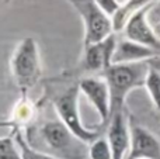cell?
Masks as SVG:
<instances>
[{"label":"cell","instance_id":"obj_1","mask_svg":"<svg viewBox=\"0 0 160 159\" xmlns=\"http://www.w3.org/2000/svg\"><path fill=\"white\" fill-rule=\"evenodd\" d=\"M149 69V62L111 65L105 69V80L110 87L112 110L119 111L128 93L135 87L145 86Z\"/></svg>","mask_w":160,"mask_h":159},{"label":"cell","instance_id":"obj_2","mask_svg":"<svg viewBox=\"0 0 160 159\" xmlns=\"http://www.w3.org/2000/svg\"><path fill=\"white\" fill-rule=\"evenodd\" d=\"M69 2L82 16L84 23V48L93 44H98L112 34V20L97 4L96 0H69Z\"/></svg>","mask_w":160,"mask_h":159},{"label":"cell","instance_id":"obj_3","mask_svg":"<svg viewBox=\"0 0 160 159\" xmlns=\"http://www.w3.org/2000/svg\"><path fill=\"white\" fill-rule=\"evenodd\" d=\"M11 72L21 89H28L37 82L39 75V55L37 42L32 38H25L14 51Z\"/></svg>","mask_w":160,"mask_h":159},{"label":"cell","instance_id":"obj_4","mask_svg":"<svg viewBox=\"0 0 160 159\" xmlns=\"http://www.w3.org/2000/svg\"><path fill=\"white\" fill-rule=\"evenodd\" d=\"M79 89L75 86L69 89L65 95H62L58 100L55 101V107L58 110V114L61 117V121L79 138L83 142H94L98 140V132L87 130L80 121L79 115V107H78V97H79Z\"/></svg>","mask_w":160,"mask_h":159},{"label":"cell","instance_id":"obj_5","mask_svg":"<svg viewBox=\"0 0 160 159\" xmlns=\"http://www.w3.org/2000/svg\"><path fill=\"white\" fill-rule=\"evenodd\" d=\"M42 137L52 149L61 154H68L69 158L79 152V149H83V144H84L62 121L47 123L42 127Z\"/></svg>","mask_w":160,"mask_h":159},{"label":"cell","instance_id":"obj_6","mask_svg":"<svg viewBox=\"0 0 160 159\" xmlns=\"http://www.w3.org/2000/svg\"><path fill=\"white\" fill-rule=\"evenodd\" d=\"M149 7L150 6L141 8L129 17V20L127 21L125 33L128 39L160 52V39L155 34V30L149 25V20H148Z\"/></svg>","mask_w":160,"mask_h":159},{"label":"cell","instance_id":"obj_7","mask_svg":"<svg viewBox=\"0 0 160 159\" xmlns=\"http://www.w3.org/2000/svg\"><path fill=\"white\" fill-rule=\"evenodd\" d=\"M79 87L97 110L101 121L105 123L112 111L111 93L107 80H100L97 78H86L80 82Z\"/></svg>","mask_w":160,"mask_h":159},{"label":"cell","instance_id":"obj_8","mask_svg":"<svg viewBox=\"0 0 160 159\" xmlns=\"http://www.w3.org/2000/svg\"><path fill=\"white\" fill-rule=\"evenodd\" d=\"M127 159H160V141L141 126L131 127V149Z\"/></svg>","mask_w":160,"mask_h":159},{"label":"cell","instance_id":"obj_9","mask_svg":"<svg viewBox=\"0 0 160 159\" xmlns=\"http://www.w3.org/2000/svg\"><path fill=\"white\" fill-rule=\"evenodd\" d=\"M107 140L110 142L112 159H127V152L131 149V130L121 111H115L108 127Z\"/></svg>","mask_w":160,"mask_h":159},{"label":"cell","instance_id":"obj_10","mask_svg":"<svg viewBox=\"0 0 160 159\" xmlns=\"http://www.w3.org/2000/svg\"><path fill=\"white\" fill-rule=\"evenodd\" d=\"M115 35L111 34L110 37L98 44H93L90 47H86L84 52V66L88 70H100L108 69L112 64V56L117 49Z\"/></svg>","mask_w":160,"mask_h":159},{"label":"cell","instance_id":"obj_11","mask_svg":"<svg viewBox=\"0 0 160 159\" xmlns=\"http://www.w3.org/2000/svg\"><path fill=\"white\" fill-rule=\"evenodd\" d=\"M160 52L152 49L149 47L141 45L138 42H133L131 39L118 42L117 49L112 56V64L111 65H119V64H136V62H146L150 59L159 56Z\"/></svg>","mask_w":160,"mask_h":159},{"label":"cell","instance_id":"obj_12","mask_svg":"<svg viewBox=\"0 0 160 159\" xmlns=\"http://www.w3.org/2000/svg\"><path fill=\"white\" fill-rule=\"evenodd\" d=\"M155 2V0H129L127 4L121 6V8L118 10V13L112 17V24H114V30L119 31L124 24H127V21L129 20V17L132 16L135 11L141 10L143 7H148L149 3Z\"/></svg>","mask_w":160,"mask_h":159},{"label":"cell","instance_id":"obj_13","mask_svg":"<svg viewBox=\"0 0 160 159\" xmlns=\"http://www.w3.org/2000/svg\"><path fill=\"white\" fill-rule=\"evenodd\" d=\"M145 87L148 89V93H149L153 104L160 111V72L158 69L150 66L146 82H145Z\"/></svg>","mask_w":160,"mask_h":159},{"label":"cell","instance_id":"obj_14","mask_svg":"<svg viewBox=\"0 0 160 159\" xmlns=\"http://www.w3.org/2000/svg\"><path fill=\"white\" fill-rule=\"evenodd\" d=\"M88 156L90 159H112V151L108 140L98 138L94 142H91L88 149Z\"/></svg>","mask_w":160,"mask_h":159},{"label":"cell","instance_id":"obj_15","mask_svg":"<svg viewBox=\"0 0 160 159\" xmlns=\"http://www.w3.org/2000/svg\"><path fill=\"white\" fill-rule=\"evenodd\" d=\"M16 144L18 145L22 159H59V158L51 156V155L42 154V152H38V151H35V149H32L24 140H22V137L20 134L16 135Z\"/></svg>","mask_w":160,"mask_h":159},{"label":"cell","instance_id":"obj_16","mask_svg":"<svg viewBox=\"0 0 160 159\" xmlns=\"http://www.w3.org/2000/svg\"><path fill=\"white\" fill-rule=\"evenodd\" d=\"M0 159H22L17 144L8 137L0 140Z\"/></svg>","mask_w":160,"mask_h":159},{"label":"cell","instance_id":"obj_17","mask_svg":"<svg viewBox=\"0 0 160 159\" xmlns=\"http://www.w3.org/2000/svg\"><path fill=\"white\" fill-rule=\"evenodd\" d=\"M97 4L108 14V16H115L118 13V10L121 8V4H119L117 0H96Z\"/></svg>","mask_w":160,"mask_h":159},{"label":"cell","instance_id":"obj_18","mask_svg":"<svg viewBox=\"0 0 160 159\" xmlns=\"http://www.w3.org/2000/svg\"><path fill=\"white\" fill-rule=\"evenodd\" d=\"M148 20H149L153 25L160 23V0L155 2L153 6L149 7V11H148Z\"/></svg>","mask_w":160,"mask_h":159},{"label":"cell","instance_id":"obj_19","mask_svg":"<svg viewBox=\"0 0 160 159\" xmlns=\"http://www.w3.org/2000/svg\"><path fill=\"white\" fill-rule=\"evenodd\" d=\"M148 62H149L150 66L155 68V69H158L160 72V55L156 56V58H153V59H150V61H148Z\"/></svg>","mask_w":160,"mask_h":159},{"label":"cell","instance_id":"obj_20","mask_svg":"<svg viewBox=\"0 0 160 159\" xmlns=\"http://www.w3.org/2000/svg\"><path fill=\"white\" fill-rule=\"evenodd\" d=\"M153 30H155V34L158 35V38L160 39V23H158V24L153 25Z\"/></svg>","mask_w":160,"mask_h":159},{"label":"cell","instance_id":"obj_21","mask_svg":"<svg viewBox=\"0 0 160 159\" xmlns=\"http://www.w3.org/2000/svg\"><path fill=\"white\" fill-rule=\"evenodd\" d=\"M117 2H118V3H122V2H124V0H117Z\"/></svg>","mask_w":160,"mask_h":159}]
</instances>
